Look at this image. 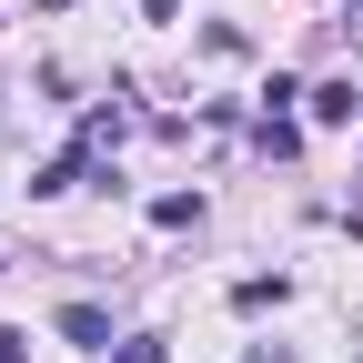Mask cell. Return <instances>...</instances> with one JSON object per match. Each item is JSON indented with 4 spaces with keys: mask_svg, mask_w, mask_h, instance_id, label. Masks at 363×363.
<instances>
[{
    "mask_svg": "<svg viewBox=\"0 0 363 363\" xmlns=\"http://www.w3.org/2000/svg\"><path fill=\"white\" fill-rule=\"evenodd\" d=\"M353 101H363L353 81H323V91H313V121H353Z\"/></svg>",
    "mask_w": 363,
    "mask_h": 363,
    "instance_id": "obj_2",
    "label": "cell"
},
{
    "mask_svg": "<svg viewBox=\"0 0 363 363\" xmlns=\"http://www.w3.org/2000/svg\"><path fill=\"white\" fill-rule=\"evenodd\" d=\"M242 363H293V353H242Z\"/></svg>",
    "mask_w": 363,
    "mask_h": 363,
    "instance_id": "obj_6",
    "label": "cell"
},
{
    "mask_svg": "<svg viewBox=\"0 0 363 363\" xmlns=\"http://www.w3.org/2000/svg\"><path fill=\"white\" fill-rule=\"evenodd\" d=\"M111 363H172V353H162V343H152V333H142V343H121V353H111Z\"/></svg>",
    "mask_w": 363,
    "mask_h": 363,
    "instance_id": "obj_4",
    "label": "cell"
},
{
    "mask_svg": "<svg viewBox=\"0 0 363 363\" xmlns=\"http://www.w3.org/2000/svg\"><path fill=\"white\" fill-rule=\"evenodd\" d=\"M0 363H30V353H21V333H0Z\"/></svg>",
    "mask_w": 363,
    "mask_h": 363,
    "instance_id": "obj_5",
    "label": "cell"
},
{
    "mask_svg": "<svg viewBox=\"0 0 363 363\" xmlns=\"http://www.w3.org/2000/svg\"><path fill=\"white\" fill-rule=\"evenodd\" d=\"M61 333H71L81 353H111V313H101V303H61Z\"/></svg>",
    "mask_w": 363,
    "mask_h": 363,
    "instance_id": "obj_1",
    "label": "cell"
},
{
    "mask_svg": "<svg viewBox=\"0 0 363 363\" xmlns=\"http://www.w3.org/2000/svg\"><path fill=\"white\" fill-rule=\"evenodd\" d=\"M152 222H162V233H192L202 202H192V192H162V202H152Z\"/></svg>",
    "mask_w": 363,
    "mask_h": 363,
    "instance_id": "obj_3",
    "label": "cell"
}]
</instances>
